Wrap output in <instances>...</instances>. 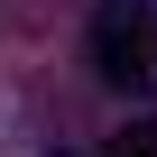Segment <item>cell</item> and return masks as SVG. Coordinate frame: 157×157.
I'll return each instance as SVG.
<instances>
[{
  "label": "cell",
  "mask_w": 157,
  "mask_h": 157,
  "mask_svg": "<svg viewBox=\"0 0 157 157\" xmlns=\"http://www.w3.org/2000/svg\"><path fill=\"white\" fill-rule=\"evenodd\" d=\"M93 74L129 102H157V0H102L93 10Z\"/></svg>",
  "instance_id": "6da1fadb"
},
{
  "label": "cell",
  "mask_w": 157,
  "mask_h": 157,
  "mask_svg": "<svg viewBox=\"0 0 157 157\" xmlns=\"http://www.w3.org/2000/svg\"><path fill=\"white\" fill-rule=\"evenodd\" d=\"M102 157H157V120H129V129H111V148Z\"/></svg>",
  "instance_id": "7a4b0ae2"
}]
</instances>
